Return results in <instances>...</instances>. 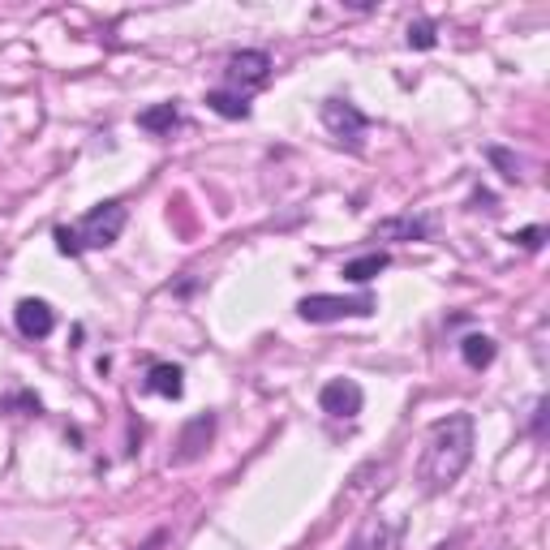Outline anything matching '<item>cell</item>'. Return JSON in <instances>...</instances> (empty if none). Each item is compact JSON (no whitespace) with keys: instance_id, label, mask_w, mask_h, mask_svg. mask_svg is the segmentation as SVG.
<instances>
[{"instance_id":"277c9868","label":"cell","mask_w":550,"mask_h":550,"mask_svg":"<svg viewBox=\"0 0 550 550\" xmlns=\"http://www.w3.org/2000/svg\"><path fill=\"white\" fill-rule=\"evenodd\" d=\"M323 125H327V134L344 142L349 151H361V138H366V112H361L357 104H349V99H323Z\"/></svg>"},{"instance_id":"5b68a950","label":"cell","mask_w":550,"mask_h":550,"mask_svg":"<svg viewBox=\"0 0 550 550\" xmlns=\"http://www.w3.org/2000/svg\"><path fill=\"white\" fill-rule=\"evenodd\" d=\"M224 78H228V91H254V86H263L271 78V56L263 48H245V52H233L224 65Z\"/></svg>"},{"instance_id":"4fadbf2b","label":"cell","mask_w":550,"mask_h":550,"mask_svg":"<svg viewBox=\"0 0 550 550\" xmlns=\"http://www.w3.org/2000/svg\"><path fill=\"white\" fill-rule=\"evenodd\" d=\"M495 353H499L495 340H490V336H477V331L460 340V357H465V366H473V370H486L490 361H495Z\"/></svg>"},{"instance_id":"7a4b0ae2","label":"cell","mask_w":550,"mask_h":550,"mask_svg":"<svg viewBox=\"0 0 550 550\" xmlns=\"http://www.w3.org/2000/svg\"><path fill=\"white\" fill-rule=\"evenodd\" d=\"M125 220H129V211L121 207V202H99V207L86 211L74 228H69V224L56 228V233H52L56 250L69 254V258H78L86 250H108V245L125 233Z\"/></svg>"},{"instance_id":"9a60e30c","label":"cell","mask_w":550,"mask_h":550,"mask_svg":"<svg viewBox=\"0 0 550 550\" xmlns=\"http://www.w3.org/2000/svg\"><path fill=\"white\" fill-rule=\"evenodd\" d=\"M379 271H387V254H361V258H349L344 263V280H353V284H370Z\"/></svg>"},{"instance_id":"9c48e42d","label":"cell","mask_w":550,"mask_h":550,"mask_svg":"<svg viewBox=\"0 0 550 550\" xmlns=\"http://www.w3.org/2000/svg\"><path fill=\"white\" fill-rule=\"evenodd\" d=\"M392 546H396V529L387 525L379 512H374V516H366L353 529V538H349V546H344V550H392Z\"/></svg>"},{"instance_id":"52a82bcc","label":"cell","mask_w":550,"mask_h":550,"mask_svg":"<svg viewBox=\"0 0 550 550\" xmlns=\"http://www.w3.org/2000/svg\"><path fill=\"white\" fill-rule=\"evenodd\" d=\"M366 396H361V387L353 379H331L323 383V392H318V409L331 413V417H357Z\"/></svg>"},{"instance_id":"d6986e66","label":"cell","mask_w":550,"mask_h":550,"mask_svg":"<svg viewBox=\"0 0 550 550\" xmlns=\"http://www.w3.org/2000/svg\"><path fill=\"white\" fill-rule=\"evenodd\" d=\"M546 409H550V404H546V396L538 400V404H533V439H538V443H546Z\"/></svg>"},{"instance_id":"e0dca14e","label":"cell","mask_w":550,"mask_h":550,"mask_svg":"<svg viewBox=\"0 0 550 550\" xmlns=\"http://www.w3.org/2000/svg\"><path fill=\"white\" fill-rule=\"evenodd\" d=\"M409 48H434V22L430 18H422V22H413L409 26Z\"/></svg>"},{"instance_id":"5bb4252c","label":"cell","mask_w":550,"mask_h":550,"mask_svg":"<svg viewBox=\"0 0 550 550\" xmlns=\"http://www.w3.org/2000/svg\"><path fill=\"white\" fill-rule=\"evenodd\" d=\"M207 108L220 112V117H228V121H245V117H250V99L237 95V91H211L207 95Z\"/></svg>"},{"instance_id":"7c38bea8","label":"cell","mask_w":550,"mask_h":550,"mask_svg":"<svg viewBox=\"0 0 550 550\" xmlns=\"http://www.w3.org/2000/svg\"><path fill=\"white\" fill-rule=\"evenodd\" d=\"M177 125H181L177 104H155L147 112H138V129H147V134H172Z\"/></svg>"},{"instance_id":"8992f818","label":"cell","mask_w":550,"mask_h":550,"mask_svg":"<svg viewBox=\"0 0 550 550\" xmlns=\"http://www.w3.org/2000/svg\"><path fill=\"white\" fill-rule=\"evenodd\" d=\"M215 439V413H198L181 426L177 434V452H172V465H194V460L207 456V447Z\"/></svg>"},{"instance_id":"ac0fdd59","label":"cell","mask_w":550,"mask_h":550,"mask_svg":"<svg viewBox=\"0 0 550 550\" xmlns=\"http://www.w3.org/2000/svg\"><path fill=\"white\" fill-rule=\"evenodd\" d=\"M512 241L520 245V250H542V241H546V228H542V224H538V228H525V233H516Z\"/></svg>"},{"instance_id":"3957f363","label":"cell","mask_w":550,"mask_h":550,"mask_svg":"<svg viewBox=\"0 0 550 550\" xmlns=\"http://www.w3.org/2000/svg\"><path fill=\"white\" fill-rule=\"evenodd\" d=\"M379 310V301L370 293L361 297H331V293H314V297H301L297 301V314L306 323H340V318H370Z\"/></svg>"},{"instance_id":"8fae6325","label":"cell","mask_w":550,"mask_h":550,"mask_svg":"<svg viewBox=\"0 0 550 550\" xmlns=\"http://www.w3.org/2000/svg\"><path fill=\"white\" fill-rule=\"evenodd\" d=\"M147 392L164 396V400H177L185 392V370L172 366V361H159V366H151V374H147Z\"/></svg>"},{"instance_id":"6da1fadb","label":"cell","mask_w":550,"mask_h":550,"mask_svg":"<svg viewBox=\"0 0 550 550\" xmlns=\"http://www.w3.org/2000/svg\"><path fill=\"white\" fill-rule=\"evenodd\" d=\"M473 447H477L473 413H447L443 422L430 426L422 460H417V482H422L426 495H443V490H452L465 477Z\"/></svg>"},{"instance_id":"2e32d148","label":"cell","mask_w":550,"mask_h":550,"mask_svg":"<svg viewBox=\"0 0 550 550\" xmlns=\"http://www.w3.org/2000/svg\"><path fill=\"white\" fill-rule=\"evenodd\" d=\"M486 159L503 172V181H520V159L508 147H486Z\"/></svg>"},{"instance_id":"ba28073f","label":"cell","mask_w":550,"mask_h":550,"mask_svg":"<svg viewBox=\"0 0 550 550\" xmlns=\"http://www.w3.org/2000/svg\"><path fill=\"white\" fill-rule=\"evenodd\" d=\"M13 323H18V331L26 340H48L52 331H56V314L48 301H39V297H22L18 301V310H13Z\"/></svg>"},{"instance_id":"30bf717a","label":"cell","mask_w":550,"mask_h":550,"mask_svg":"<svg viewBox=\"0 0 550 550\" xmlns=\"http://www.w3.org/2000/svg\"><path fill=\"white\" fill-rule=\"evenodd\" d=\"M430 224L417 220V215H392V220L374 224V241H426Z\"/></svg>"},{"instance_id":"ffe728a7","label":"cell","mask_w":550,"mask_h":550,"mask_svg":"<svg viewBox=\"0 0 550 550\" xmlns=\"http://www.w3.org/2000/svg\"><path fill=\"white\" fill-rule=\"evenodd\" d=\"M159 546H168V529H155V533H151V538H147V542H142L138 550H159Z\"/></svg>"}]
</instances>
